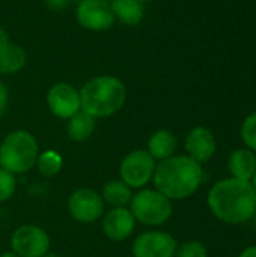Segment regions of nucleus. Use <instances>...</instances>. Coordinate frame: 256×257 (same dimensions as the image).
I'll return each instance as SVG.
<instances>
[{
    "instance_id": "obj_13",
    "label": "nucleus",
    "mask_w": 256,
    "mask_h": 257,
    "mask_svg": "<svg viewBox=\"0 0 256 257\" xmlns=\"http://www.w3.org/2000/svg\"><path fill=\"white\" fill-rule=\"evenodd\" d=\"M136 229V220L127 208H112L103 220V232L112 241H125Z\"/></svg>"
},
{
    "instance_id": "obj_5",
    "label": "nucleus",
    "mask_w": 256,
    "mask_h": 257,
    "mask_svg": "<svg viewBox=\"0 0 256 257\" xmlns=\"http://www.w3.org/2000/svg\"><path fill=\"white\" fill-rule=\"evenodd\" d=\"M130 211L136 221L142 223L143 226L157 227L170 218L174 205L172 200L161 194L158 190L146 188L133 196L130 202Z\"/></svg>"
},
{
    "instance_id": "obj_28",
    "label": "nucleus",
    "mask_w": 256,
    "mask_h": 257,
    "mask_svg": "<svg viewBox=\"0 0 256 257\" xmlns=\"http://www.w3.org/2000/svg\"><path fill=\"white\" fill-rule=\"evenodd\" d=\"M0 257H18L14 251H8V253H3V254H0Z\"/></svg>"
},
{
    "instance_id": "obj_8",
    "label": "nucleus",
    "mask_w": 256,
    "mask_h": 257,
    "mask_svg": "<svg viewBox=\"0 0 256 257\" xmlns=\"http://www.w3.org/2000/svg\"><path fill=\"white\" fill-rule=\"evenodd\" d=\"M104 200L101 194L91 188H80L74 191L68 199L69 215L84 224L95 223L104 214Z\"/></svg>"
},
{
    "instance_id": "obj_21",
    "label": "nucleus",
    "mask_w": 256,
    "mask_h": 257,
    "mask_svg": "<svg viewBox=\"0 0 256 257\" xmlns=\"http://www.w3.org/2000/svg\"><path fill=\"white\" fill-rule=\"evenodd\" d=\"M240 136L244 146L256 154V110L243 120Z\"/></svg>"
},
{
    "instance_id": "obj_26",
    "label": "nucleus",
    "mask_w": 256,
    "mask_h": 257,
    "mask_svg": "<svg viewBox=\"0 0 256 257\" xmlns=\"http://www.w3.org/2000/svg\"><path fill=\"white\" fill-rule=\"evenodd\" d=\"M9 44H11V41H9V36H8V33H6V30L0 27V56H2V54L5 53V50L9 47Z\"/></svg>"
},
{
    "instance_id": "obj_23",
    "label": "nucleus",
    "mask_w": 256,
    "mask_h": 257,
    "mask_svg": "<svg viewBox=\"0 0 256 257\" xmlns=\"http://www.w3.org/2000/svg\"><path fill=\"white\" fill-rule=\"evenodd\" d=\"M175 257H208V251L201 241H187L178 245Z\"/></svg>"
},
{
    "instance_id": "obj_27",
    "label": "nucleus",
    "mask_w": 256,
    "mask_h": 257,
    "mask_svg": "<svg viewBox=\"0 0 256 257\" xmlns=\"http://www.w3.org/2000/svg\"><path fill=\"white\" fill-rule=\"evenodd\" d=\"M238 257H256V245H249L246 247Z\"/></svg>"
},
{
    "instance_id": "obj_3",
    "label": "nucleus",
    "mask_w": 256,
    "mask_h": 257,
    "mask_svg": "<svg viewBox=\"0 0 256 257\" xmlns=\"http://www.w3.org/2000/svg\"><path fill=\"white\" fill-rule=\"evenodd\" d=\"M80 92L81 111L95 119L110 117L118 113L127 99L122 80L115 75H98L83 84Z\"/></svg>"
},
{
    "instance_id": "obj_19",
    "label": "nucleus",
    "mask_w": 256,
    "mask_h": 257,
    "mask_svg": "<svg viewBox=\"0 0 256 257\" xmlns=\"http://www.w3.org/2000/svg\"><path fill=\"white\" fill-rule=\"evenodd\" d=\"M27 54L23 47L18 44H9L5 53L0 56V72L2 74H15L26 66Z\"/></svg>"
},
{
    "instance_id": "obj_29",
    "label": "nucleus",
    "mask_w": 256,
    "mask_h": 257,
    "mask_svg": "<svg viewBox=\"0 0 256 257\" xmlns=\"http://www.w3.org/2000/svg\"><path fill=\"white\" fill-rule=\"evenodd\" d=\"M250 184H252V187H253V190H255L256 193V170L255 173H253V176H252V179H250Z\"/></svg>"
},
{
    "instance_id": "obj_24",
    "label": "nucleus",
    "mask_w": 256,
    "mask_h": 257,
    "mask_svg": "<svg viewBox=\"0 0 256 257\" xmlns=\"http://www.w3.org/2000/svg\"><path fill=\"white\" fill-rule=\"evenodd\" d=\"M8 102H9V92L6 89V86L0 81V116L6 111Z\"/></svg>"
},
{
    "instance_id": "obj_32",
    "label": "nucleus",
    "mask_w": 256,
    "mask_h": 257,
    "mask_svg": "<svg viewBox=\"0 0 256 257\" xmlns=\"http://www.w3.org/2000/svg\"><path fill=\"white\" fill-rule=\"evenodd\" d=\"M107 2H112V0H107Z\"/></svg>"
},
{
    "instance_id": "obj_31",
    "label": "nucleus",
    "mask_w": 256,
    "mask_h": 257,
    "mask_svg": "<svg viewBox=\"0 0 256 257\" xmlns=\"http://www.w3.org/2000/svg\"><path fill=\"white\" fill-rule=\"evenodd\" d=\"M139 2H142V3H149V2H152V0H139Z\"/></svg>"
},
{
    "instance_id": "obj_22",
    "label": "nucleus",
    "mask_w": 256,
    "mask_h": 257,
    "mask_svg": "<svg viewBox=\"0 0 256 257\" xmlns=\"http://www.w3.org/2000/svg\"><path fill=\"white\" fill-rule=\"evenodd\" d=\"M15 190H17L15 175L0 167V203L8 202L14 196Z\"/></svg>"
},
{
    "instance_id": "obj_7",
    "label": "nucleus",
    "mask_w": 256,
    "mask_h": 257,
    "mask_svg": "<svg viewBox=\"0 0 256 257\" xmlns=\"http://www.w3.org/2000/svg\"><path fill=\"white\" fill-rule=\"evenodd\" d=\"M11 247L18 257H44L50 251V236L44 229L26 224L12 233Z\"/></svg>"
},
{
    "instance_id": "obj_11",
    "label": "nucleus",
    "mask_w": 256,
    "mask_h": 257,
    "mask_svg": "<svg viewBox=\"0 0 256 257\" xmlns=\"http://www.w3.org/2000/svg\"><path fill=\"white\" fill-rule=\"evenodd\" d=\"M47 105L56 117L71 119L81 111L80 92L69 83H56L47 92Z\"/></svg>"
},
{
    "instance_id": "obj_12",
    "label": "nucleus",
    "mask_w": 256,
    "mask_h": 257,
    "mask_svg": "<svg viewBox=\"0 0 256 257\" xmlns=\"http://www.w3.org/2000/svg\"><path fill=\"white\" fill-rule=\"evenodd\" d=\"M184 148H186L187 157H190L199 164H205L216 154V149H217L216 136L207 126H195L186 136Z\"/></svg>"
},
{
    "instance_id": "obj_18",
    "label": "nucleus",
    "mask_w": 256,
    "mask_h": 257,
    "mask_svg": "<svg viewBox=\"0 0 256 257\" xmlns=\"http://www.w3.org/2000/svg\"><path fill=\"white\" fill-rule=\"evenodd\" d=\"M95 125H97L95 117H92L84 111H78L71 119H68V126H66L68 137L72 142H84L94 134Z\"/></svg>"
},
{
    "instance_id": "obj_30",
    "label": "nucleus",
    "mask_w": 256,
    "mask_h": 257,
    "mask_svg": "<svg viewBox=\"0 0 256 257\" xmlns=\"http://www.w3.org/2000/svg\"><path fill=\"white\" fill-rule=\"evenodd\" d=\"M44 257H60V256H57V254H51V253H48V254H45Z\"/></svg>"
},
{
    "instance_id": "obj_15",
    "label": "nucleus",
    "mask_w": 256,
    "mask_h": 257,
    "mask_svg": "<svg viewBox=\"0 0 256 257\" xmlns=\"http://www.w3.org/2000/svg\"><path fill=\"white\" fill-rule=\"evenodd\" d=\"M178 140L169 130H157L148 140V152L155 161H163L175 155Z\"/></svg>"
},
{
    "instance_id": "obj_25",
    "label": "nucleus",
    "mask_w": 256,
    "mask_h": 257,
    "mask_svg": "<svg viewBox=\"0 0 256 257\" xmlns=\"http://www.w3.org/2000/svg\"><path fill=\"white\" fill-rule=\"evenodd\" d=\"M44 2L53 11H62L71 3V0H44Z\"/></svg>"
},
{
    "instance_id": "obj_20",
    "label": "nucleus",
    "mask_w": 256,
    "mask_h": 257,
    "mask_svg": "<svg viewBox=\"0 0 256 257\" xmlns=\"http://www.w3.org/2000/svg\"><path fill=\"white\" fill-rule=\"evenodd\" d=\"M36 169L38 172L45 176V178H53L56 176L60 170H62V166H63V160H62V155L56 151H44L38 155V160H36Z\"/></svg>"
},
{
    "instance_id": "obj_4",
    "label": "nucleus",
    "mask_w": 256,
    "mask_h": 257,
    "mask_svg": "<svg viewBox=\"0 0 256 257\" xmlns=\"http://www.w3.org/2000/svg\"><path fill=\"white\" fill-rule=\"evenodd\" d=\"M39 146L33 134L24 130L9 133L0 145V167L12 175H23L35 167Z\"/></svg>"
},
{
    "instance_id": "obj_2",
    "label": "nucleus",
    "mask_w": 256,
    "mask_h": 257,
    "mask_svg": "<svg viewBox=\"0 0 256 257\" xmlns=\"http://www.w3.org/2000/svg\"><path fill=\"white\" fill-rule=\"evenodd\" d=\"M154 187L170 200L192 197L204 182L202 164L187 155H172L158 161L152 176Z\"/></svg>"
},
{
    "instance_id": "obj_17",
    "label": "nucleus",
    "mask_w": 256,
    "mask_h": 257,
    "mask_svg": "<svg viewBox=\"0 0 256 257\" xmlns=\"http://www.w3.org/2000/svg\"><path fill=\"white\" fill-rule=\"evenodd\" d=\"M101 197L104 203H107L112 208H125L127 205H130L133 199V188H130L121 179L110 181L104 185Z\"/></svg>"
},
{
    "instance_id": "obj_10",
    "label": "nucleus",
    "mask_w": 256,
    "mask_h": 257,
    "mask_svg": "<svg viewBox=\"0 0 256 257\" xmlns=\"http://www.w3.org/2000/svg\"><path fill=\"white\" fill-rule=\"evenodd\" d=\"M75 17L78 24L91 32H104L115 24V15L107 0H81Z\"/></svg>"
},
{
    "instance_id": "obj_6",
    "label": "nucleus",
    "mask_w": 256,
    "mask_h": 257,
    "mask_svg": "<svg viewBox=\"0 0 256 257\" xmlns=\"http://www.w3.org/2000/svg\"><path fill=\"white\" fill-rule=\"evenodd\" d=\"M157 161L149 155L146 149H134L124 157L119 166L121 181L130 188H143L154 176Z\"/></svg>"
},
{
    "instance_id": "obj_16",
    "label": "nucleus",
    "mask_w": 256,
    "mask_h": 257,
    "mask_svg": "<svg viewBox=\"0 0 256 257\" xmlns=\"http://www.w3.org/2000/svg\"><path fill=\"white\" fill-rule=\"evenodd\" d=\"M110 8L115 20H119L125 26H137L145 17L143 3L139 0H112Z\"/></svg>"
},
{
    "instance_id": "obj_1",
    "label": "nucleus",
    "mask_w": 256,
    "mask_h": 257,
    "mask_svg": "<svg viewBox=\"0 0 256 257\" xmlns=\"http://www.w3.org/2000/svg\"><path fill=\"white\" fill-rule=\"evenodd\" d=\"M207 203L211 214L232 226L244 224L256 214V193L250 181L225 178L208 191Z\"/></svg>"
},
{
    "instance_id": "obj_14",
    "label": "nucleus",
    "mask_w": 256,
    "mask_h": 257,
    "mask_svg": "<svg viewBox=\"0 0 256 257\" xmlns=\"http://www.w3.org/2000/svg\"><path fill=\"white\" fill-rule=\"evenodd\" d=\"M228 170L232 178L250 181L256 170V154L247 148L232 151L228 158Z\"/></svg>"
},
{
    "instance_id": "obj_9",
    "label": "nucleus",
    "mask_w": 256,
    "mask_h": 257,
    "mask_svg": "<svg viewBox=\"0 0 256 257\" xmlns=\"http://www.w3.org/2000/svg\"><path fill=\"white\" fill-rule=\"evenodd\" d=\"M178 248L177 239L161 230H149L140 233L133 242L134 257H175Z\"/></svg>"
}]
</instances>
